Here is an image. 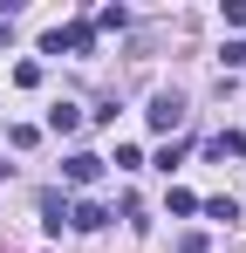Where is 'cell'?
Segmentation results:
<instances>
[{"label": "cell", "mask_w": 246, "mask_h": 253, "mask_svg": "<svg viewBox=\"0 0 246 253\" xmlns=\"http://www.w3.org/2000/svg\"><path fill=\"white\" fill-rule=\"evenodd\" d=\"M205 247H212L205 233H178V253H205Z\"/></svg>", "instance_id": "9c48e42d"}, {"label": "cell", "mask_w": 246, "mask_h": 253, "mask_svg": "<svg viewBox=\"0 0 246 253\" xmlns=\"http://www.w3.org/2000/svg\"><path fill=\"white\" fill-rule=\"evenodd\" d=\"M69 226H76V233H103V226H110V212L96 206V199H82V206H69Z\"/></svg>", "instance_id": "277c9868"}, {"label": "cell", "mask_w": 246, "mask_h": 253, "mask_svg": "<svg viewBox=\"0 0 246 253\" xmlns=\"http://www.w3.org/2000/svg\"><path fill=\"white\" fill-rule=\"evenodd\" d=\"M41 219H48V233H62V226H69V206H62V192H41Z\"/></svg>", "instance_id": "8992f818"}, {"label": "cell", "mask_w": 246, "mask_h": 253, "mask_svg": "<svg viewBox=\"0 0 246 253\" xmlns=\"http://www.w3.org/2000/svg\"><path fill=\"white\" fill-rule=\"evenodd\" d=\"M103 165H110V158H96V151H76V158H69V185H96V178H103Z\"/></svg>", "instance_id": "3957f363"}, {"label": "cell", "mask_w": 246, "mask_h": 253, "mask_svg": "<svg viewBox=\"0 0 246 253\" xmlns=\"http://www.w3.org/2000/svg\"><path fill=\"white\" fill-rule=\"evenodd\" d=\"M62 48H69V55H96V28H55V35H48V42H41V55H62Z\"/></svg>", "instance_id": "6da1fadb"}, {"label": "cell", "mask_w": 246, "mask_h": 253, "mask_svg": "<svg viewBox=\"0 0 246 253\" xmlns=\"http://www.w3.org/2000/svg\"><path fill=\"white\" fill-rule=\"evenodd\" d=\"M212 158H246V137L240 130H219V137H212Z\"/></svg>", "instance_id": "52a82bcc"}, {"label": "cell", "mask_w": 246, "mask_h": 253, "mask_svg": "<svg viewBox=\"0 0 246 253\" xmlns=\"http://www.w3.org/2000/svg\"><path fill=\"white\" fill-rule=\"evenodd\" d=\"M144 117H151V130H178V124H185V96H178V89H158Z\"/></svg>", "instance_id": "7a4b0ae2"}, {"label": "cell", "mask_w": 246, "mask_h": 253, "mask_svg": "<svg viewBox=\"0 0 246 253\" xmlns=\"http://www.w3.org/2000/svg\"><path fill=\"white\" fill-rule=\"evenodd\" d=\"M48 130H55V137H76V130H82V110H76V103H55V110H48Z\"/></svg>", "instance_id": "5b68a950"}, {"label": "cell", "mask_w": 246, "mask_h": 253, "mask_svg": "<svg viewBox=\"0 0 246 253\" xmlns=\"http://www.w3.org/2000/svg\"><path fill=\"white\" fill-rule=\"evenodd\" d=\"M205 212H212V219H226V226H233V219H240V199H205Z\"/></svg>", "instance_id": "ba28073f"}]
</instances>
